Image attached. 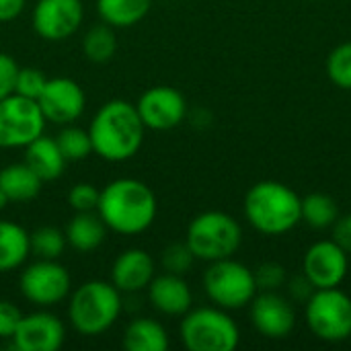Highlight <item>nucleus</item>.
I'll list each match as a JSON object with an SVG mask.
<instances>
[{
  "mask_svg": "<svg viewBox=\"0 0 351 351\" xmlns=\"http://www.w3.org/2000/svg\"><path fill=\"white\" fill-rule=\"evenodd\" d=\"M158 212L154 191L140 179L121 177L101 189L97 214L117 234H140L154 224Z\"/></svg>",
  "mask_w": 351,
  "mask_h": 351,
  "instance_id": "nucleus-1",
  "label": "nucleus"
},
{
  "mask_svg": "<svg viewBox=\"0 0 351 351\" xmlns=\"http://www.w3.org/2000/svg\"><path fill=\"white\" fill-rule=\"evenodd\" d=\"M88 134L95 154L109 162H123L142 148L146 128L136 105L123 99H111L95 113Z\"/></svg>",
  "mask_w": 351,
  "mask_h": 351,
  "instance_id": "nucleus-2",
  "label": "nucleus"
},
{
  "mask_svg": "<svg viewBox=\"0 0 351 351\" xmlns=\"http://www.w3.org/2000/svg\"><path fill=\"white\" fill-rule=\"evenodd\" d=\"M247 222L265 237H282L302 222V197L280 181H259L245 195Z\"/></svg>",
  "mask_w": 351,
  "mask_h": 351,
  "instance_id": "nucleus-3",
  "label": "nucleus"
},
{
  "mask_svg": "<svg viewBox=\"0 0 351 351\" xmlns=\"http://www.w3.org/2000/svg\"><path fill=\"white\" fill-rule=\"evenodd\" d=\"M123 311L121 292L111 282L90 280L70 294L68 319L76 333L95 337L109 331Z\"/></svg>",
  "mask_w": 351,
  "mask_h": 351,
  "instance_id": "nucleus-4",
  "label": "nucleus"
},
{
  "mask_svg": "<svg viewBox=\"0 0 351 351\" xmlns=\"http://www.w3.org/2000/svg\"><path fill=\"white\" fill-rule=\"evenodd\" d=\"M185 243L195 259L212 263L234 257L243 243V228L234 216L220 210H210L197 214L189 222Z\"/></svg>",
  "mask_w": 351,
  "mask_h": 351,
  "instance_id": "nucleus-5",
  "label": "nucleus"
},
{
  "mask_svg": "<svg viewBox=\"0 0 351 351\" xmlns=\"http://www.w3.org/2000/svg\"><path fill=\"white\" fill-rule=\"evenodd\" d=\"M181 341L189 351H232L241 343V331L228 311L202 306L183 315Z\"/></svg>",
  "mask_w": 351,
  "mask_h": 351,
  "instance_id": "nucleus-6",
  "label": "nucleus"
},
{
  "mask_svg": "<svg viewBox=\"0 0 351 351\" xmlns=\"http://www.w3.org/2000/svg\"><path fill=\"white\" fill-rule=\"evenodd\" d=\"M204 290L214 306L224 311L249 306L259 292L253 269L232 257L210 263L204 274Z\"/></svg>",
  "mask_w": 351,
  "mask_h": 351,
  "instance_id": "nucleus-7",
  "label": "nucleus"
},
{
  "mask_svg": "<svg viewBox=\"0 0 351 351\" xmlns=\"http://www.w3.org/2000/svg\"><path fill=\"white\" fill-rule=\"evenodd\" d=\"M306 304V325L315 337L341 343L351 337V298L339 288L315 290Z\"/></svg>",
  "mask_w": 351,
  "mask_h": 351,
  "instance_id": "nucleus-8",
  "label": "nucleus"
},
{
  "mask_svg": "<svg viewBox=\"0 0 351 351\" xmlns=\"http://www.w3.org/2000/svg\"><path fill=\"white\" fill-rule=\"evenodd\" d=\"M37 101L16 93L0 99V148H25L45 130Z\"/></svg>",
  "mask_w": 351,
  "mask_h": 351,
  "instance_id": "nucleus-9",
  "label": "nucleus"
},
{
  "mask_svg": "<svg viewBox=\"0 0 351 351\" xmlns=\"http://www.w3.org/2000/svg\"><path fill=\"white\" fill-rule=\"evenodd\" d=\"M19 286L25 300L47 308L64 302L70 296L72 280L68 269L58 263V259H39L23 269Z\"/></svg>",
  "mask_w": 351,
  "mask_h": 351,
  "instance_id": "nucleus-10",
  "label": "nucleus"
},
{
  "mask_svg": "<svg viewBox=\"0 0 351 351\" xmlns=\"http://www.w3.org/2000/svg\"><path fill=\"white\" fill-rule=\"evenodd\" d=\"M350 269V255L333 241H317L302 259V276L315 290L339 288Z\"/></svg>",
  "mask_w": 351,
  "mask_h": 351,
  "instance_id": "nucleus-11",
  "label": "nucleus"
},
{
  "mask_svg": "<svg viewBox=\"0 0 351 351\" xmlns=\"http://www.w3.org/2000/svg\"><path fill=\"white\" fill-rule=\"evenodd\" d=\"M136 109L146 130L167 132L181 125L187 115V101L173 86H152L140 95Z\"/></svg>",
  "mask_w": 351,
  "mask_h": 351,
  "instance_id": "nucleus-12",
  "label": "nucleus"
},
{
  "mask_svg": "<svg viewBox=\"0 0 351 351\" xmlns=\"http://www.w3.org/2000/svg\"><path fill=\"white\" fill-rule=\"evenodd\" d=\"M37 103L47 121L58 125H68L82 115L86 97L76 80L66 76H56V78H47Z\"/></svg>",
  "mask_w": 351,
  "mask_h": 351,
  "instance_id": "nucleus-13",
  "label": "nucleus"
},
{
  "mask_svg": "<svg viewBox=\"0 0 351 351\" xmlns=\"http://www.w3.org/2000/svg\"><path fill=\"white\" fill-rule=\"evenodd\" d=\"M84 19L80 0H37L33 8V29L47 41H62L74 35Z\"/></svg>",
  "mask_w": 351,
  "mask_h": 351,
  "instance_id": "nucleus-14",
  "label": "nucleus"
},
{
  "mask_svg": "<svg viewBox=\"0 0 351 351\" xmlns=\"http://www.w3.org/2000/svg\"><path fill=\"white\" fill-rule=\"evenodd\" d=\"M251 306V323L267 339H284L296 327L292 302L278 292H257Z\"/></svg>",
  "mask_w": 351,
  "mask_h": 351,
  "instance_id": "nucleus-15",
  "label": "nucleus"
},
{
  "mask_svg": "<svg viewBox=\"0 0 351 351\" xmlns=\"http://www.w3.org/2000/svg\"><path fill=\"white\" fill-rule=\"evenodd\" d=\"M66 341L64 323L45 311L23 315L14 335L12 346L19 351H58Z\"/></svg>",
  "mask_w": 351,
  "mask_h": 351,
  "instance_id": "nucleus-16",
  "label": "nucleus"
},
{
  "mask_svg": "<svg viewBox=\"0 0 351 351\" xmlns=\"http://www.w3.org/2000/svg\"><path fill=\"white\" fill-rule=\"evenodd\" d=\"M154 278V259L144 249H125L111 265V284L123 294H138Z\"/></svg>",
  "mask_w": 351,
  "mask_h": 351,
  "instance_id": "nucleus-17",
  "label": "nucleus"
},
{
  "mask_svg": "<svg viewBox=\"0 0 351 351\" xmlns=\"http://www.w3.org/2000/svg\"><path fill=\"white\" fill-rule=\"evenodd\" d=\"M148 300L150 304L167 317H183L193 302V294L189 284L183 280V276L175 274H162L154 276L148 284Z\"/></svg>",
  "mask_w": 351,
  "mask_h": 351,
  "instance_id": "nucleus-18",
  "label": "nucleus"
},
{
  "mask_svg": "<svg viewBox=\"0 0 351 351\" xmlns=\"http://www.w3.org/2000/svg\"><path fill=\"white\" fill-rule=\"evenodd\" d=\"M25 162L45 183V181L60 179L68 160L64 158L56 138H47L41 134L39 138H35L31 144L25 146Z\"/></svg>",
  "mask_w": 351,
  "mask_h": 351,
  "instance_id": "nucleus-19",
  "label": "nucleus"
},
{
  "mask_svg": "<svg viewBox=\"0 0 351 351\" xmlns=\"http://www.w3.org/2000/svg\"><path fill=\"white\" fill-rule=\"evenodd\" d=\"M107 226L97 212H76L66 226V241L78 253H90L105 241Z\"/></svg>",
  "mask_w": 351,
  "mask_h": 351,
  "instance_id": "nucleus-20",
  "label": "nucleus"
},
{
  "mask_svg": "<svg viewBox=\"0 0 351 351\" xmlns=\"http://www.w3.org/2000/svg\"><path fill=\"white\" fill-rule=\"evenodd\" d=\"M43 181L27 162H12L0 169V189L10 202L25 204L39 195Z\"/></svg>",
  "mask_w": 351,
  "mask_h": 351,
  "instance_id": "nucleus-21",
  "label": "nucleus"
},
{
  "mask_svg": "<svg viewBox=\"0 0 351 351\" xmlns=\"http://www.w3.org/2000/svg\"><path fill=\"white\" fill-rule=\"evenodd\" d=\"M31 253L29 232L10 220H0V274L21 267Z\"/></svg>",
  "mask_w": 351,
  "mask_h": 351,
  "instance_id": "nucleus-22",
  "label": "nucleus"
},
{
  "mask_svg": "<svg viewBox=\"0 0 351 351\" xmlns=\"http://www.w3.org/2000/svg\"><path fill=\"white\" fill-rule=\"evenodd\" d=\"M123 350L167 351L169 350V333L154 319H136L123 331Z\"/></svg>",
  "mask_w": 351,
  "mask_h": 351,
  "instance_id": "nucleus-23",
  "label": "nucleus"
},
{
  "mask_svg": "<svg viewBox=\"0 0 351 351\" xmlns=\"http://www.w3.org/2000/svg\"><path fill=\"white\" fill-rule=\"evenodd\" d=\"M152 0H97V12L113 29L138 25L150 10Z\"/></svg>",
  "mask_w": 351,
  "mask_h": 351,
  "instance_id": "nucleus-24",
  "label": "nucleus"
},
{
  "mask_svg": "<svg viewBox=\"0 0 351 351\" xmlns=\"http://www.w3.org/2000/svg\"><path fill=\"white\" fill-rule=\"evenodd\" d=\"M339 218V206L335 197L327 193H308L302 197V220L317 230L331 228Z\"/></svg>",
  "mask_w": 351,
  "mask_h": 351,
  "instance_id": "nucleus-25",
  "label": "nucleus"
},
{
  "mask_svg": "<svg viewBox=\"0 0 351 351\" xmlns=\"http://www.w3.org/2000/svg\"><path fill=\"white\" fill-rule=\"evenodd\" d=\"M82 51L95 64L109 62L115 56V51H117L115 29L111 25H107V23L90 27L86 31V35L82 37Z\"/></svg>",
  "mask_w": 351,
  "mask_h": 351,
  "instance_id": "nucleus-26",
  "label": "nucleus"
},
{
  "mask_svg": "<svg viewBox=\"0 0 351 351\" xmlns=\"http://www.w3.org/2000/svg\"><path fill=\"white\" fill-rule=\"evenodd\" d=\"M56 142L68 162L84 160L93 152V142H90L88 130H82V128H76L70 123L64 130H60V134L56 136Z\"/></svg>",
  "mask_w": 351,
  "mask_h": 351,
  "instance_id": "nucleus-27",
  "label": "nucleus"
},
{
  "mask_svg": "<svg viewBox=\"0 0 351 351\" xmlns=\"http://www.w3.org/2000/svg\"><path fill=\"white\" fill-rule=\"evenodd\" d=\"M29 239H31V253H35L39 259H58L68 245L66 232H62L56 226H39L29 234Z\"/></svg>",
  "mask_w": 351,
  "mask_h": 351,
  "instance_id": "nucleus-28",
  "label": "nucleus"
},
{
  "mask_svg": "<svg viewBox=\"0 0 351 351\" xmlns=\"http://www.w3.org/2000/svg\"><path fill=\"white\" fill-rule=\"evenodd\" d=\"M329 80L343 90H351V41L339 43L327 58Z\"/></svg>",
  "mask_w": 351,
  "mask_h": 351,
  "instance_id": "nucleus-29",
  "label": "nucleus"
},
{
  "mask_svg": "<svg viewBox=\"0 0 351 351\" xmlns=\"http://www.w3.org/2000/svg\"><path fill=\"white\" fill-rule=\"evenodd\" d=\"M195 255L191 253V249L187 247V243H173L162 251L160 263L162 269L167 274H175V276H185L191 267H193Z\"/></svg>",
  "mask_w": 351,
  "mask_h": 351,
  "instance_id": "nucleus-30",
  "label": "nucleus"
},
{
  "mask_svg": "<svg viewBox=\"0 0 351 351\" xmlns=\"http://www.w3.org/2000/svg\"><path fill=\"white\" fill-rule=\"evenodd\" d=\"M255 282L259 292H278L288 282V271L278 261H265L255 271Z\"/></svg>",
  "mask_w": 351,
  "mask_h": 351,
  "instance_id": "nucleus-31",
  "label": "nucleus"
},
{
  "mask_svg": "<svg viewBox=\"0 0 351 351\" xmlns=\"http://www.w3.org/2000/svg\"><path fill=\"white\" fill-rule=\"evenodd\" d=\"M45 82H47V76L41 70H37V68H19L16 82H14V93L21 95V97L37 101L43 86H45Z\"/></svg>",
  "mask_w": 351,
  "mask_h": 351,
  "instance_id": "nucleus-32",
  "label": "nucleus"
},
{
  "mask_svg": "<svg viewBox=\"0 0 351 351\" xmlns=\"http://www.w3.org/2000/svg\"><path fill=\"white\" fill-rule=\"evenodd\" d=\"M99 195L101 191L93 183H76L68 193V202L74 212H97Z\"/></svg>",
  "mask_w": 351,
  "mask_h": 351,
  "instance_id": "nucleus-33",
  "label": "nucleus"
},
{
  "mask_svg": "<svg viewBox=\"0 0 351 351\" xmlns=\"http://www.w3.org/2000/svg\"><path fill=\"white\" fill-rule=\"evenodd\" d=\"M23 313L10 300H0V339H12Z\"/></svg>",
  "mask_w": 351,
  "mask_h": 351,
  "instance_id": "nucleus-34",
  "label": "nucleus"
},
{
  "mask_svg": "<svg viewBox=\"0 0 351 351\" xmlns=\"http://www.w3.org/2000/svg\"><path fill=\"white\" fill-rule=\"evenodd\" d=\"M19 74V64L8 53L0 51V99L14 93V82Z\"/></svg>",
  "mask_w": 351,
  "mask_h": 351,
  "instance_id": "nucleus-35",
  "label": "nucleus"
},
{
  "mask_svg": "<svg viewBox=\"0 0 351 351\" xmlns=\"http://www.w3.org/2000/svg\"><path fill=\"white\" fill-rule=\"evenodd\" d=\"M331 228H333V241H335L348 255H351V214L339 216Z\"/></svg>",
  "mask_w": 351,
  "mask_h": 351,
  "instance_id": "nucleus-36",
  "label": "nucleus"
},
{
  "mask_svg": "<svg viewBox=\"0 0 351 351\" xmlns=\"http://www.w3.org/2000/svg\"><path fill=\"white\" fill-rule=\"evenodd\" d=\"M286 286H288V292H290L292 300H296V302H306L313 296V292H315L313 284L304 276H298V278L288 280Z\"/></svg>",
  "mask_w": 351,
  "mask_h": 351,
  "instance_id": "nucleus-37",
  "label": "nucleus"
},
{
  "mask_svg": "<svg viewBox=\"0 0 351 351\" xmlns=\"http://www.w3.org/2000/svg\"><path fill=\"white\" fill-rule=\"evenodd\" d=\"M27 0H0V23L14 21L25 10Z\"/></svg>",
  "mask_w": 351,
  "mask_h": 351,
  "instance_id": "nucleus-38",
  "label": "nucleus"
},
{
  "mask_svg": "<svg viewBox=\"0 0 351 351\" xmlns=\"http://www.w3.org/2000/svg\"><path fill=\"white\" fill-rule=\"evenodd\" d=\"M8 204H10V199H8V197H6V193H4V191L0 189V210H4V208H6Z\"/></svg>",
  "mask_w": 351,
  "mask_h": 351,
  "instance_id": "nucleus-39",
  "label": "nucleus"
}]
</instances>
